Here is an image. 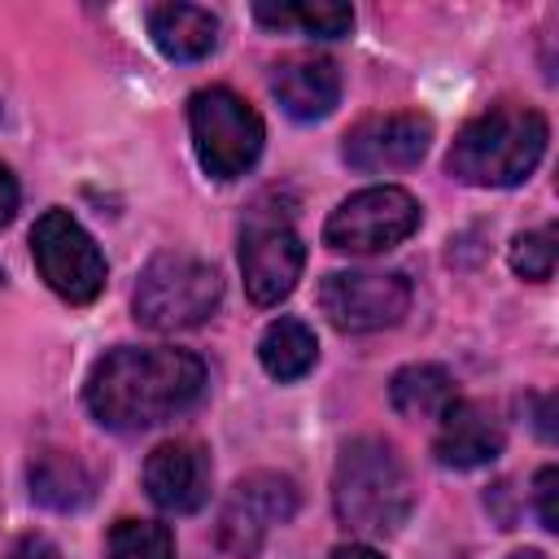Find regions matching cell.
I'll return each mask as SVG.
<instances>
[{
    "instance_id": "cell-1",
    "label": "cell",
    "mask_w": 559,
    "mask_h": 559,
    "mask_svg": "<svg viewBox=\"0 0 559 559\" xmlns=\"http://www.w3.org/2000/svg\"><path fill=\"white\" fill-rule=\"evenodd\" d=\"M205 389V362L175 345H118L87 376V411L114 432H140L183 415Z\"/></svg>"
},
{
    "instance_id": "cell-2",
    "label": "cell",
    "mask_w": 559,
    "mask_h": 559,
    "mask_svg": "<svg viewBox=\"0 0 559 559\" xmlns=\"http://www.w3.org/2000/svg\"><path fill=\"white\" fill-rule=\"evenodd\" d=\"M546 140L550 127L533 105H493L463 122L445 170L472 188H515L537 170Z\"/></svg>"
},
{
    "instance_id": "cell-3",
    "label": "cell",
    "mask_w": 559,
    "mask_h": 559,
    "mask_svg": "<svg viewBox=\"0 0 559 559\" xmlns=\"http://www.w3.org/2000/svg\"><path fill=\"white\" fill-rule=\"evenodd\" d=\"M332 507L336 520L362 537L397 533L415 507V489L402 454L380 437L349 441L332 472Z\"/></svg>"
},
{
    "instance_id": "cell-4",
    "label": "cell",
    "mask_w": 559,
    "mask_h": 559,
    "mask_svg": "<svg viewBox=\"0 0 559 559\" xmlns=\"http://www.w3.org/2000/svg\"><path fill=\"white\" fill-rule=\"evenodd\" d=\"M223 301V280L192 253H157L135 284V323L148 332L201 328Z\"/></svg>"
},
{
    "instance_id": "cell-5",
    "label": "cell",
    "mask_w": 559,
    "mask_h": 559,
    "mask_svg": "<svg viewBox=\"0 0 559 559\" xmlns=\"http://www.w3.org/2000/svg\"><path fill=\"white\" fill-rule=\"evenodd\" d=\"M188 127L197 162L210 179H236L245 175L262 153V118L249 100H240L227 87H201L188 100Z\"/></svg>"
},
{
    "instance_id": "cell-6",
    "label": "cell",
    "mask_w": 559,
    "mask_h": 559,
    "mask_svg": "<svg viewBox=\"0 0 559 559\" xmlns=\"http://www.w3.org/2000/svg\"><path fill=\"white\" fill-rule=\"evenodd\" d=\"M31 258L39 266L44 284L70 306H87L105 288V258L70 210H44L35 218Z\"/></svg>"
},
{
    "instance_id": "cell-7",
    "label": "cell",
    "mask_w": 559,
    "mask_h": 559,
    "mask_svg": "<svg viewBox=\"0 0 559 559\" xmlns=\"http://www.w3.org/2000/svg\"><path fill=\"white\" fill-rule=\"evenodd\" d=\"M419 227V201L406 188L380 183L345 197L328 223H323V245L336 253H384L402 245Z\"/></svg>"
},
{
    "instance_id": "cell-8",
    "label": "cell",
    "mask_w": 559,
    "mask_h": 559,
    "mask_svg": "<svg viewBox=\"0 0 559 559\" xmlns=\"http://www.w3.org/2000/svg\"><path fill=\"white\" fill-rule=\"evenodd\" d=\"M319 310L336 332H380L411 310V280L397 271H332L319 284Z\"/></svg>"
},
{
    "instance_id": "cell-9",
    "label": "cell",
    "mask_w": 559,
    "mask_h": 559,
    "mask_svg": "<svg viewBox=\"0 0 559 559\" xmlns=\"http://www.w3.org/2000/svg\"><path fill=\"white\" fill-rule=\"evenodd\" d=\"M297 511V485L280 472H253L231 485L218 515V546L236 559H253L271 528L288 524Z\"/></svg>"
},
{
    "instance_id": "cell-10",
    "label": "cell",
    "mask_w": 559,
    "mask_h": 559,
    "mask_svg": "<svg viewBox=\"0 0 559 559\" xmlns=\"http://www.w3.org/2000/svg\"><path fill=\"white\" fill-rule=\"evenodd\" d=\"M306 266V245L284 218H253L240 236V271L253 306H280Z\"/></svg>"
},
{
    "instance_id": "cell-11",
    "label": "cell",
    "mask_w": 559,
    "mask_h": 559,
    "mask_svg": "<svg viewBox=\"0 0 559 559\" xmlns=\"http://www.w3.org/2000/svg\"><path fill=\"white\" fill-rule=\"evenodd\" d=\"M432 144V118L402 109V114H371L362 122H354L345 131L341 157L362 170V175H380V170H406L415 166Z\"/></svg>"
},
{
    "instance_id": "cell-12",
    "label": "cell",
    "mask_w": 559,
    "mask_h": 559,
    "mask_svg": "<svg viewBox=\"0 0 559 559\" xmlns=\"http://www.w3.org/2000/svg\"><path fill=\"white\" fill-rule=\"evenodd\" d=\"M210 454L197 441H162L144 459V493L170 511V515H192L210 498Z\"/></svg>"
},
{
    "instance_id": "cell-13",
    "label": "cell",
    "mask_w": 559,
    "mask_h": 559,
    "mask_svg": "<svg viewBox=\"0 0 559 559\" xmlns=\"http://www.w3.org/2000/svg\"><path fill=\"white\" fill-rule=\"evenodd\" d=\"M432 454H437L441 467H459V472L485 467V463H493L502 454V424L493 419L489 406L454 397L441 411V428H437Z\"/></svg>"
},
{
    "instance_id": "cell-14",
    "label": "cell",
    "mask_w": 559,
    "mask_h": 559,
    "mask_svg": "<svg viewBox=\"0 0 559 559\" xmlns=\"http://www.w3.org/2000/svg\"><path fill=\"white\" fill-rule=\"evenodd\" d=\"M271 92L280 109L297 122L328 118L341 100V70L328 57H288L271 74Z\"/></svg>"
},
{
    "instance_id": "cell-15",
    "label": "cell",
    "mask_w": 559,
    "mask_h": 559,
    "mask_svg": "<svg viewBox=\"0 0 559 559\" xmlns=\"http://www.w3.org/2000/svg\"><path fill=\"white\" fill-rule=\"evenodd\" d=\"M31 498L48 511H83L96 498V476L79 454L66 450H44L26 467Z\"/></svg>"
},
{
    "instance_id": "cell-16",
    "label": "cell",
    "mask_w": 559,
    "mask_h": 559,
    "mask_svg": "<svg viewBox=\"0 0 559 559\" xmlns=\"http://www.w3.org/2000/svg\"><path fill=\"white\" fill-rule=\"evenodd\" d=\"M148 35L170 61H201L218 44V17L201 4H157L148 13Z\"/></svg>"
},
{
    "instance_id": "cell-17",
    "label": "cell",
    "mask_w": 559,
    "mask_h": 559,
    "mask_svg": "<svg viewBox=\"0 0 559 559\" xmlns=\"http://www.w3.org/2000/svg\"><path fill=\"white\" fill-rule=\"evenodd\" d=\"M389 402L402 419H441L454 402V380L437 362H411L389 380Z\"/></svg>"
},
{
    "instance_id": "cell-18",
    "label": "cell",
    "mask_w": 559,
    "mask_h": 559,
    "mask_svg": "<svg viewBox=\"0 0 559 559\" xmlns=\"http://www.w3.org/2000/svg\"><path fill=\"white\" fill-rule=\"evenodd\" d=\"M258 358H262V371L271 380H301L314 367V358H319V341H314V332L301 319L284 314V319H275L262 332Z\"/></svg>"
},
{
    "instance_id": "cell-19",
    "label": "cell",
    "mask_w": 559,
    "mask_h": 559,
    "mask_svg": "<svg viewBox=\"0 0 559 559\" xmlns=\"http://www.w3.org/2000/svg\"><path fill=\"white\" fill-rule=\"evenodd\" d=\"M253 17L262 26H275V31H306V35H319V39H341L349 35L354 26V9L349 4H336V0H306V4H253Z\"/></svg>"
},
{
    "instance_id": "cell-20",
    "label": "cell",
    "mask_w": 559,
    "mask_h": 559,
    "mask_svg": "<svg viewBox=\"0 0 559 559\" xmlns=\"http://www.w3.org/2000/svg\"><path fill=\"white\" fill-rule=\"evenodd\" d=\"M105 559H175V537L157 520H118L105 537Z\"/></svg>"
},
{
    "instance_id": "cell-21",
    "label": "cell",
    "mask_w": 559,
    "mask_h": 559,
    "mask_svg": "<svg viewBox=\"0 0 559 559\" xmlns=\"http://www.w3.org/2000/svg\"><path fill=\"white\" fill-rule=\"evenodd\" d=\"M555 227H542V231H520L511 240V271L524 275V280H550L555 271Z\"/></svg>"
},
{
    "instance_id": "cell-22",
    "label": "cell",
    "mask_w": 559,
    "mask_h": 559,
    "mask_svg": "<svg viewBox=\"0 0 559 559\" xmlns=\"http://www.w3.org/2000/svg\"><path fill=\"white\" fill-rule=\"evenodd\" d=\"M533 498H537V515H542V528H559V507H555V498H559V467H542L537 472V480H533Z\"/></svg>"
},
{
    "instance_id": "cell-23",
    "label": "cell",
    "mask_w": 559,
    "mask_h": 559,
    "mask_svg": "<svg viewBox=\"0 0 559 559\" xmlns=\"http://www.w3.org/2000/svg\"><path fill=\"white\" fill-rule=\"evenodd\" d=\"M9 559H66L61 546L44 533H22L13 546H9Z\"/></svg>"
},
{
    "instance_id": "cell-24",
    "label": "cell",
    "mask_w": 559,
    "mask_h": 559,
    "mask_svg": "<svg viewBox=\"0 0 559 559\" xmlns=\"http://www.w3.org/2000/svg\"><path fill=\"white\" fill-rule=\"evenodd\" d=\"M17 214V179L9 175V166H0V227Z\"/></svg>"
},
{
    "instance_id": "cell-25",
    "label": "cell",
    "mask_w": 559,
    "mask_h": 559,
    "mask_svg": "<svg viewBox=\"0 0 559 559\" xmlns=\"http://www.w3.org/2000/svg\"><path fill=\"white\" fill-rule=\"evenodd\" d=\"M328 559H384L380 550H371L367 542H345V546H336Z\"/></svg>"
},
{
    "instance_id": "cell-26",
    "label": "cell",
    "mask_w": 559,
    "mask_h": 559,
    "mask_svg": "<svg viewBox=\"0 0 559 559\" xmlns=\"http://www.w3.org/2000/svg\"><path fill=\"white\" fill-rule=\"evenodd\" d=\"M511 559H546V555H542V550H515Z\"/></svg>"
},
{
    "instance_id": "cell-27",
    "label": "cell",
    "mask_w": 559,
    "mask_h": 559,
    "mask_svg": "<svg viewBox=\"0 0 559 559\" xmlns=\"http://www.w3.org/2000/svg\"><path fill=\"white\" fill-rule=\"evenodd\" d=\"M0 280H4V275H0Z\"/></svg>"
}]
</instances>
